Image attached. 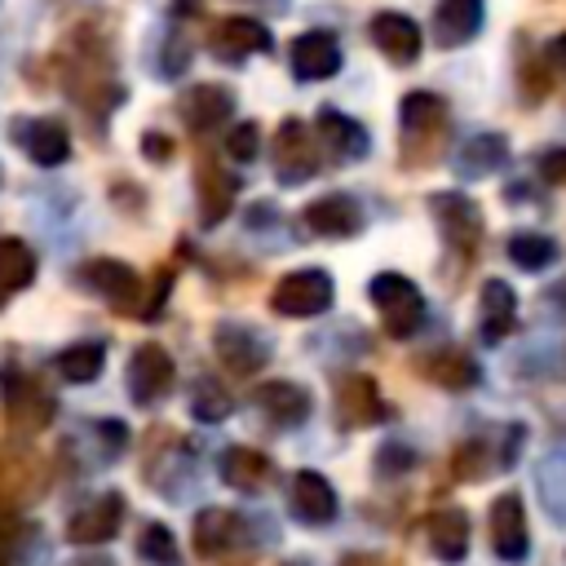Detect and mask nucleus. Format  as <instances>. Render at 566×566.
<instances>
[{
  "label": "nucleus",
  "mask_w": 566,
  "mask_h": 566,
  "mask_svg": "<svg viewBox=\"0 0 566 566\" xmlns=\"http://www.w3.org/2000/svg\"><path fill=\"white\" fill-rule=\"evenodd\" d=\"M367 296L376 301L380 327H385L394 340H407V336L420 332V323H424V296H420V287H416L407 274H394V270L376 274V279L367 283Z\"/></svg>",
  "instance_id": "1"
},
{
  "label": "nucleus",
  "mask_w": 566,
  "mask_h": 566,
  "mask_svg": "<svg viewBox=\"0 0 566 566\" xmlns=\"http://www.w3.org/2000/svg\"><path fill=\"white\" fill-rule=\"evenodd\" d=\"M124 385H128V398L137 407H155L159 398H168V389L177 385V363L172 354L159 345V340H142L128 358V371H124Z\"/></svg>",
  "instance_id": "2"
},
{
  "label": "nucleus",
  "mask_w": 566,
  "mask_h": 566,
  "mask_svg": "<svg viewBox=\"0 0 566 566\" xmlns=\"http://www.w3.org/2000/svg\"><path fill=\"white\" fill-rule=\"evenodd\" d=\"M332 296H336V283H332L327 270H292V274H283L274 283L270 305L283 318H314V314H323L332 305Z\"/></svg>",
  "instance_id": "3"
},
{
  "label": "nucleus",
  "mask_w": 566,
  "mask_h": 566,
  "mask_svg": "<svg viewBox=\"0 0 566 566\" xmlns=\"http://www.w3.org/2000/svg\"><path fill=\"white\" fill-rule=\"evenodd\" d=\"M486 522H491V548H495V557L500 562H513V566L526 562V553H531V526H526V513H522L517 491L495 495Z\"/></svg>",
  "instance_id": "4"
},
{
  "label": "nucleus",
  "mask_w": 566,
  "mask_h": 566,
  "mask_svg": "<svg viewBox=\"0 0 566 566\" xmlns=\"http://www.w3.org/2000/svg\"><path fill=\"white\" fill-rule=\"evenodd\" d=\"M318 172V150H314V137L305 133L301 119H283L279 133H274V177L283 186H301Z\"/></svg>",
  "instance_id": "5"
},
{
  "label": "nucleus",
  "mask_w": 566,
  "mask_h": 566,
  "mask_svg": "<svg viewBox=\"0 0 566 566\" xmlns=\"http://www.w3.org/2000/svg\"><path fill=\"white\" fill-rule=\"evenodd\" d=\"M119 522H124V495L119 491H102L97 500H88L66 522V539L80 544V548H97V544H106V539L119 535Z\"/></svg>",
  "instance_id": "6"
},
{
  "label": "nucleus",
  "mask_w": 566,
  "mask_h": 566,
  "mask_svg": "<svg viewBox=\"0 0 566 566\" xmlns=\"http://www.w3.org/2000/svg\"><path fill=\"white\" fill-rule=\"evenodd\" d=\"M13 146H22V155L40 168H57L71 159V133L57 119H13L9 128Z\"/></svg>",
  "instance_id": "7"
},
{
  "label": "nucleus",
  "mask_w": 566,
  "mask_h": 566,
  "mask_svg": "<svg viewBox=\"0 0 566 566\" xmlns=\"http://www.w3.org/2000/svg\"><path fill=\"white\" fill-rule=\"evenodd\" d=\"M429 208H433V217H438V226H442V234H447L451 248H460V252H473L478 248V239H482V212H478V203L469 195L438 190L429 199Z\"/></svg>",
  "instance_id": "8"
},
{
  "label": "nucleus",
  "mask_w": 566,
  "mask_h": 566,
  "mask_svg": "<svg viewBox=\"0 0 566 566\" xmlns=\"http://www.w3.org/2000/svg\"><path fill=\"white\" fill-rule=\"evenodd\" d=\"M190 539H195L199 557H221V553H230V548H243L248 526H243L239 513L208 504V509L195 513V522H190Z\"/></svg>",
  "instance_id": "9"
},
{
  "label": "nucleus",
  "mask_w": 566,
  "mask_h": 566,
  "mask_svg": "<svg viewBox=\"0 0 566 566\" xmlns=\"http://www.w3.org/2000/svg\"><path fill=\"white\" fill-rule=\"evenodd\" d=\"M301 217L318 239H354L363 230V203L354 195H318Z\"/></svg>",
  "instance_id": "10"
},
{
  "label": "nucleus",
  "mask_w": 566,
  "mask_h": 566,
  "mask_svg": "<svg viewBox=\"0 0 566 566\" xmlns=\"http://www.w3.org/2000/svg\"><path fill=\"white\" fill-rule=\"evenodd\" d=\"M287 500H292V517H296L301 526H327V522L336 517V491H332V482H327L318 469L292 473Z\"/></svg>",
  "instance_id": "11"
},
{
  "label": "nucleus",
  "mask_w": 566,
  "mask_h": 566,
  "mask_svg": "<svg viewBox=\"0 0 566 566\" xmlns=\"http://www.w3.org/2000/svg\"><path fill=\"white\" fill-rule=\"evenodd\" d=\"M217 358H221L234 376H252V371L265 367L270 340H265L261 332L243 327V323H221V327H217Z\"/></svg>",
  "instance_id": "12"
},
{
  "label": "nucleus",
  "mask_w": 566,
  "mask_h": 566,
  "mask_svg": "<svg viewBox=\"0 0 566 566\" xmlns=\"http://www.w3.org/2000/svg\"><path fill=\"white\" fill-rule=\"evenodd\" d=\"M367 35H371V44H376V49H380L389 62H398V66L420 57V27H416L407 13H394V9L371 13Z\"/></svg>",
  "instance_id": "13"
},
{
  "label": "nucleus",
  "mask_w": 566,
  "mask_h": 566,
  "mask_svg": "<svg viewBox=\"0 0 566 566\" xmlns=\"http://www.w3.org/2000/svg\"><path fill=\"white\" fill-rule=\"evenodd\" d=\"M80 279H84L97 296H106L115 310H133V301L142 296L137 270H133L128 261H115V256H97V261H88V265L80 270Z\"/></svg>",
  "instance_id": "14"
},
{
  "label": "nucleus",
  "mask_w": 566,
  "mask_h": 566,
  "mask_svg": "<svg viewBox=\"0 0 566 566\" xmlns=\"http://www.w3.org/2000/svg\"><path fill=\"white\" fill-rule=\"evenodd\" d=\"M177 111H181V119H186L195 133H208V128H217V124L230 119L234 93L221 88V84H190V88L177 97Z\"/></svg>",
  "instance_id": "15"
},
{
  "label": "nucleus",
  "mask_w": 566,
  "mask_h": 566,
  "mask_svg": "<svg viewBox=\"0 0 566 566\" xmlns=\"http://www.w3.org/2000/svg\"><path fill=\"white\" fill-rule=\"evenodd\" d=\"M340 71V44L327 31H305L292 40V75L296 80H327Z\"/></svg>",
  "instance_id": "16"
},
{
  "label": "nucleus",
  "mask_w": 566,
  "mask_h": 566,
  "mask_svg": "<svg viewBox=\"0 0 566 566\" xmlns=\"http://www.w3.org/2000/svg\"><path fill=\"white\" fill-rule=\"evenodd\" d=\"M252 402L279 429H292V424H301L310 416V394L301 385H292V380H265V385H256L252 389Z\"/></svg>",
  "instance_id": "17"
},
{
  "label": "nucleus",
  "mask_w": 566,
  "mask_h": 566,
  "mask_svg": "<svg viewBox=\"0 0 566 566\" xmlns=\"http://www.w3.org/2000/svg\"><path fill=\"white\" fill-rule=\"evenodd\" d=\"M217 473H221V482H226V486L256 495V491H265V486H270L274 464H270V455H261L256 447H226V451H221V460H217Z\"/></svg>",
  "instance_id": "18"
},
{
  "label": "nucleus",
  "mask_w": 566,
  "mask_h": 566,
  "mask_svg": "<svg viewBox=\"0 0 566 566\" xmlns=\"http://www.w3.org/2000/svg\"><path fill=\"white\" fill-rule=\"evenodd\" d=\"M208 44H212L217 57H243V53H265V49L274 44V35H270V27L256 22V18H221V22L212 27Z\"/></svg>",
  "instance_id": "19"
},
{
  "label": "nucleus",
  "mask_w": 566,
  "mask_h": 566,
  "mask_svg": "<svg viewBox=\"0 0 566 566\" xmlns=\"http://www.w3.org/2000/svg\"><path fill=\"white\" fill-rule=\"evenodd\" d=\"M482 31V0H438L433 9V40L442 49H460Z\"/></svg>",
  "instance_id": "20"
},
{
  "label": "nucleus",
  "mask_w": 566,
  "mask_h": 566,
  "mask_svg": "<svg viewBox=\"0 0 566 566\" xmlns=\"http://www.w3.org/2000/svg\"><path fill=\"white\" fill-rule=\"evenodd\" d=\"M318 137H323V146H327L336 159H363V155L371 150L367 128H363L358 119H349L345 111H336V106H323V111H318Z\"/></svg>",
  "instance_id": "21"
},
{
  "label": "nucleus",
  "mask_w": 566,
  "mask_h": 566,
  "mask_svg": "<svg viewBox=\"0 0 566 566\" xmlns=\"http://www.w3.org/2000/svg\"><path fill=\"white\" fill-rule=\"evenodd\" d=\"M4 402H9L13 420H22L27 429L49 424V416H53V402H49V398L22 376V367H13V363H4Z\"/></svg>",
  "instance_id": "22"
},
{
  "label": "nucleus",
  "mask_w": 566,
  "mask_h": 566,
  "mask_svg": "<svg viewBox=\"0 0 566 566\" xmlns=\"http://www.w3.org/2000/svg\"><path fill=\"white\" fill-rule=\"evenodd\" d=\"M513 318H517V292L504 279H486L482 283V323H478L482 327V340L486 345H500L509 336Z\"/></svg>",
  "instance_id": "23"
},
{
  "label": "nucleus",
  "mask_w": 566,
  "mask_h": 566,
  "mask_svg": "<svg viewBox=\"0 0 566 566\" xmlns=\"http://www.w3.org/2000/svg\"><path fill=\"white\" fill-rule=\"evenodd\" d=\"M429 544L442 562H464V553H469V513L455 509V504L429 513Z\"/></svg>",
  "instance_id": "24"
},
{
  "label": "nucleus",
  "mask_w": 566,
  "mask_h": 566,
  "mask_svg": "<svg viewBox=\"0 0 566 566\" xmlns=\"http://www.w3.org/2000/svg\"><path fill=\"white\" fill-rule=\"evenodd\" d=\"M504 159H509V142H504L500 133H478V137H469V142L455 150V172L469 177V181H473V177L482 181V177H491Z\"/></svg>",
  "instance_id": "25"
},
{
  "label": "nucleus",
  "mask_w": 566,
  "mask_h": 566,
  "mask_svg": "<svg viewBox=\"0 0 566 566\" xmlns=\"http://www.w3.org/2000/svg\"><path fill=\"white\" fill-rule=\"evenodd\" d=\"M102 363H106V345L102 340H75L53 358V371L62 380H71V385H88V380L102 376Z\"/></svg>",
  "instance_id": "26"
},
{
  "label": "nucleus",
  "mask_w": 566,
  "mask_h": 566,
  "mask_svg": "<svg viewBox=\"0 0 566 566\" xmlns=\"http://www.w3.org/2000/svg\"><path fill=\"white\" fill-rule=\"evenodd\" d=\"M31 279H35V252H31L22 239L4 234V239H0V305H4L13 292H22Z\"/></svg>",
  "instance_id": "27"
},
{
  "label": "nucleus",
  "mask_w": 566,
  "mask_h": 566,
  "mask_svg": "<svg viewBox=\"0 0 566 566\" xmlns=\"http://www.w3.org/2000/svg\"><path fill=\"white\" fill-rule=\"evenodd\" d=\"M340 420L345 424H371V420H385V407H380V394L367 376H349L340 385Z\"/></svg>",
  "instance_id": "28"
},
{
  "label": "nucleus",
  "mask_w": 566,
  "mask_h": 566,
  "mask_svg": "<svg viewBox=\"0 0 566 566\" xmlns=\"http://www.w3.org/2000/svg\"><path fill=\"white\" fill-rule=\"evenodd\" d=\"M398 119H402V133L420 137V133H429V128H438L447 119V102L438 93H429V88H416V93H407L398 102Z\"/></svg>",
  "instance_id": "29"
},
{
  "label": "nucleus",
  "mask_w": 566,
  "mask_h": 566,
  "mask_svg": "<svg viewBox=\"0 0 566 566\" xmlns=\"http://www.w3.org/2000/svg\"><path fill=\"white\" fill-rule=\"evenodd\" d=\"M199 190H203V226H217V221L230 212V203H234V181H230V172H217L212 164H203V168H199Z\"/></svg>",
  "instance_id": "30"
},
{
  "label": "nucleus",
  "mask_w": 566,
  "mask_h": 566,
  "mask_svg": "<svg viewBox=\"0 0 566 566\" xmlns=\"http://www.w3.org/2000/svg\"><path fill=\"white\" fill-rule=\"evenodd\" d=\"M230 411H234L230 394H226L212 376H199V380H195V389H190V416H195V420H203V424H217V420H226Z\"/></svg>",
  "instance_id": "31"
},
{
  "label": "nucleus",
  "mask_w": 566,
  "mask_h": 566,
  "mask_svg": "<svg viewBox=\"0 0 566 566\" xmlns=\"http://www.w3.org/2000/svg\"><path fill=\"white\" fill-rule=\"evenodd\" d=\"M137 553H142V562H150V566H181L177 539H172V531H168L164 522H146V526H142Z\"/></svg>",
  "instance_id": "32"
},
{
  "label": "nucleus",
  "mask_w": 566,
  "mask_h": 566,
  "mask_svg": "<svg viewBox=\"0 0 566 566\" xmlns=\"http://www.w3.org/2000/svg\"><path fill=\"white\" fill-rule=\"evenodd\" d=\"M509 256L522 265V270H544L548 261H557V243L548 234H535V230H522L509 239Z\"/></svg>",
  "instance_id": "33"
},
{
  "label": "nucleus",
  "mask_w": 566,
  "mask_h": 566,
  "mask_svg": "<svg viewBox=\"0 0 566 566\" xmlns=\"http://www.w3.org/2000/svg\"><path fill=\"white\" fill-rule=\"evenodd\" d=\"M539 495H544L553 522L566 526V455H553L539 464Z\"/></svg>",
  "instance_id": "34"
},
{
  "label": "nucleus",
  "mask_w": 566,
  "mask_h": 566,
  "mask_svg": "<svg viewBox=\"0 0 566 566\" xmlns=\"http://www.w3.org/2000/svg\"><path fill=\"white\" fill-rule=\"evenodd\" d=\"M433 371V380H442L447 389H469L473 380H478V367H473V358L469 354H460V349H447V354H438L433 363H429Z\"/></svg>",
  "instance_id": "35"
},
{
  "label": "nucleus",
  "mask_w": 566,
  "mask_h": 566,
  "mask_svg": "<svg viewBox=\"0 0 566 566\" xmlns=\"http://www.w3.org/2000/svg\"><path fill=\"white\" fill-rule=\"evenodd\" d=\"M226 155H230V159H239V164H252V159L261 155V128H256L252 119L234 124V128H230V137H226Z\"/></svg>",
  "instance_id": "36"
},
{
  "label": "nucleus",
  "mask_w": 566,
  "mask_h": 566,
  "mask_svg": "<svg viewBox=\"0 0 566 566\" xmlns=\"http://www.w3.org/2000/svg\"><path fill=\"white\" fill-rule=\"evenodd\" d=\"M539 172H544L548 181H557V186H562V181H566V146L548 150V155L539 159Z\"/></svg>",
  "instance_id": "37"
},
{
  "label": "nucleus",
  "mask_w": 566,
  "mask_h": 566,
  "mask_svg": "<svg viewBox=\"0 0 566 566\" xmlns=\"http://www.w3.org/2000/svg\"><path fill=\"white\" fill-rule=\"evenodd\" d=\"M181 66H186V40H181V35H172V40H168V57H164V66H159V71H164V75H177Z\"/></svg>",
  "instance_id": "38"
},
{
  "label": "nucleus",
  "mask_w": 566,
  "mask_h": 566,
  "mask_svg": "<svg viewBox=\"0 0 566 566\" xmlns=\"http://www.w3.org/2000/svg\"><path fill=\"white\" fill-rule=\"evenodd\" d=\"M142 150H146L155 164H164V159L172 155V142H168L164 133H146V137H142Z\"/></svg>",
  "instance_id": "39"
},
{
  "label": "nucleus",
  "mask_w": 566,
  "mask_h": 566,
  "mask_svg": "<svg viewBox=\"0 0 566 566\" xmlns=\"http://www.w3.org/2000/svg\"><path fill=\"white\" fill-rule=\"evenodd\" d=\"M548 62H553V66H562V71H566V31H562V35H557V40H548Z\"/></svg>",
  "instance_id": "40"
},
{
  "label": "nucleus",
  "mask_w": 566,
  "mask_h": 566,
  "mask_svg": "<svg viewBox=\"0 0 566 566\" xmlns=\"http://www.w3.org/2000/svg\"><path fill=\"white\" fill-rule=\"evenodd\" d=\"M340 566H385L380 557H371V553H345L340 557Z\"/></svg>",
  "instance_id": "41"
},
{
  "label": "nucleus",
  "mask_w": 566,
  "mask_h": 566,
  "mask_svg": "<svg viewBox=\"0 0 566 566\" xmlns=\"http://www.w3.org/2000/svg\"><path fill=\"white\" fill-rule=\"evenodd\" d=\"M66 566H111V562H106V557H97V553H93V557H75V562H66Z\"/></svg>",
  "instance_id": "42"
},
{
  "label": "nucleus",
  "mask_w": 566,
  "mask_h": 566,
  "mask_svg": "<svg viewBox=\"0 0 566 566\" xmlns=\"http://www.w3.org/2000/svg\"><path fill=\"white\" fill-rule=\"evenodd\" d=\"M553 296H557V301L566 305V283H557V292H553Z\"/></svg>",
  "instance_id": "43"
}]
</instances>
